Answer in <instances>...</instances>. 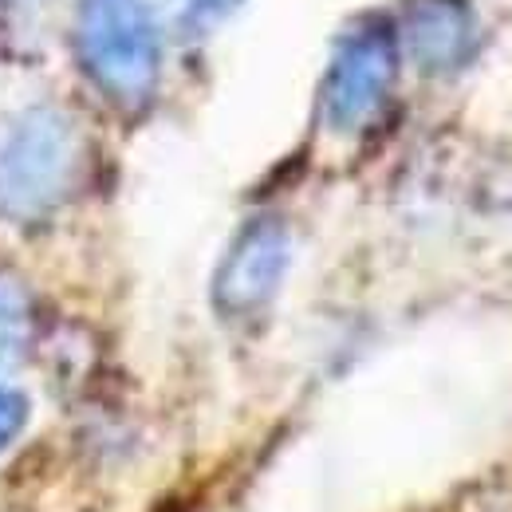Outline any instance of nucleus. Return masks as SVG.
<instances>
[{"instance_id": "nucleus-4", "label": "nucleus", "mask_w": 512, "mask_h": 512, "mask_svg": "<svg viewBox=\"0 0 512 512\" xmlns=\"http://www.w3.org/2000/svg\"><path fill=\"white\" fill-rule=\"evenodd\" d=\"M390 83V64H386V48L379 44H363L351 48L327 87V115L335 127H359L367 123L386 95Z\"/></svg>"}, {"instance_id": "nucleus-5", "label": "nucleus", "mask_w": 512, "mask_h": 512, "mask_svg": "<svg viewBox=\"0 0 512 512\" xmlns=\"http://www.w3.org/2000/svg\"><path fill=\"white\" fill-rule=\"evenodd\" d=\"M32 335V300L20 280L0 272V371L24 351Z\"/></svg>"}, {"instance_id": "nucleus-1", "label": "nucleus", "mask_w": 512, "mask_h": 512, "mask_svg": "<svg viewBox=\"0 0 512 512\" xmlns=\"http://www.w3.org/2000/svg\"><path fill=\"white\" fill-rule=\"evenodd\" d=\"M79 166V138L64 115L32 111L0 146V217L32 221L67 197Z\"/></svg>"}, {"instance_id": "nucleus-6", "label": "nucleus", "mask_w": 512, "mask_h": 512, "mask_svg": "<svg viewBox=\"0 0 512 512\" xmlns=\"http://www.w3.org/2000/svg\"><path fill=\"white\" fill-rule=\"evenodd\" d=\"M28 418H32V402H28V394H24V390H8V386H0V453H4L8 446H16V438L24 434Z\"/></svg>"}, {"instance_id": "nucleus-3", "label": "nucleus", "mask_w": 512, "mask_h": 512, "mask_svg": "<svg viewBox=\"0 0 512 512\" xmlns=\"http://www.w3.org/2000/svg\"><path fill=\"white\" fill-rule=\"evenodd\" d=\"M288 260V237L276 221H256L217 272V304L229 316H249L272 300Z\"/></svg>"}, {"instance_id": "nucleus-2", "label": "nucleus", "mask_w": 512, "mask_h": 512, "mask_svg": "<svg viewBox=\"0 0 512 512\" xmlns=\"http://www.w3.org/2000/svg\"><path fill=\"white\" fill-rule=\"evenodd\" d=\"M79 52L91 79L119 103L142 99L158 71L154 24L134 0H91Z\"/></svg>"}]
</instances>
